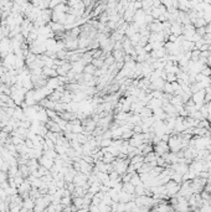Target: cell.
I'll return each mask as SVG.
<instances>
[{"label": "cell", "mask_w": 211, "mask_h": 212, "mask_svg": "<svg viewBox=\"0 0 211 212\" xmlns=\"http://www.w3.org/2000/svg\"><path fill=\"white\" fill-rule=\"evenodd\" d=\"M191 99H192V102L195 103L196 108H197V111H199V109L202 107V105L205 104V89H202V91H200V92H197V93H194L192 97H191Z\"/></svg>", "instance_id": "cell-1"}, {"label": "cell", "mask_w": 211, "mask_h": 212, "mask_svg": "<svg viewBox=\"0 0 211 212\" xmlns=\"http://www.w3.org/2000/svg\"><path fill=\"white\" fill-rule=\"evenodd\" d=\"M170 32L171 35H175V36H181L183 35V25L179 23V21H175L171 24V29H170Z\"/></svg>", "instance_id": "cell-2"}, {"label": "cell", "mask_w": 211, "mask_h": 212, "mask_svg": "<svg viewBox=\"0 0 211 212\" xmlns=\"http://www.w3.org/2000/svg\"><path fill=\"white\" fill-rule=\"evenodd\" d=\"M118 195H119V202L121 203H128V202L136 200V195H129L124 191H121Z\"/></svg>", "instance_id": "cell-3"}, {"label": "cell", "mask_w": 211, "mask_h": 212, "mask_svg": "<svg viewBox=\"0 0 211 212\" xmlns=\"http://www.w3.org/2000/svg\"><path fill=\"white\" fill-rule=\"evenodd\" d=\"M147 107L149 108V109H157V108H161L163 107V100L161 99H157V98H152L149 102H148V104H147Z\"/></svg>", "instance_id": "cell-4"}, {"label": "cell", "mask_w": 211, "mask_h": 212, "mask_svg": "<svg viewBox=\"0 0 211 212\" xmlns=\"http://www.w3.org/2000/svg\"><path fill=\"white\" fill-rule=\"evenodd\" d=\"M72 71H73V72H76V74H80L81 72H83V71H84V65H83L81 61H77V62H75V63H73V66H72Z\"/></svg>", "instance_id": "cell-5"}, {"label": "cell", "mask_w": 211, "mask_h": 212, "mask_svg": "<svg viewBox=\"0 0 211 212\" xmlns=\"http://www.w3.org/2000/svg\"><path fill=\"white\" fill-rule=\"evenodd\" d=\"M122 191H124V192H127V193H129V195H134V192H136V187H134L131 182H126V184H123V189H122Z\"/></svg>", "instance_id": "cell-6"}, {"label": "cell", "mask_w": 211, "mask_h": 212, "mask_svg": "<svg viewBox=\"0 0 211 212\" xmlns=\"http://www.w3.org/2000/svg\"><path fill=\"white\" fill-rule=\"evenodd\" d=\"M131 184H132L134 187H136V186H138V185H140V184H143V182L140 181V177H139V174H138V172H133V174H132Z\"/></svg>", "instance_id": "cell-7"}, {"label": "cell", "mask_w": 211, "mask_h": 212, "mask_svg": "<svg viewBox=\"0 0 211 212\" xmlns=\"http://www.w3.org/2000/svg\"><path fill=\"white\" fill-rule=\"evenodd\" d=\"M116 63V60H114V57L112 56V53H108L107 55V57L104 58V66H107L108 68L112 66V65H114Z\"/></svg>", "instance_id": "cell-8"}, {"label": "cell", "mask_w": 211, "mask_h": 212, "mask_svg": "<svg viewBox=\"0 0 211 212\" xmlns=\"http://www.w3.org/2000/svg\"><path fill=\"white\" fill-rule=\"evenodd\" d=\"M155 160H157V155H155L154 151H152V153H149V154H147L144 156V163L145 164H150V163H153Z\"/></svg>", "instance_id": "cell-9"}, {"label": "cell", "mask_w": 211, "mask_h": 212, "mask_svg": "<svg viewBox=\"0 0 211 212\" xmlns=\"http://www.w3.org/2000/svg\"><path fill=\"white\" fill-rule=\"evenodd\" d=\"M98 68H96L92 63H89V65H86L84 66V73H88V74H92V76H94V73H96V71H97Z\"/></svg>", "instance_id": "cell-10"}, {"label": "cell", "mask_w": 211, "mask_h": 212, "mask_svg": "<svg viewBox=\"0 0 211 212\" xmlns=\"http://www.w3.org/2000/svg\"><path fill=\"white\" fill-rule=\"evenodd\" d=\"M163 92H164V93H166V94H171V95H174V89H173V86H171V83H168V82H165V84H164V88H163Z\"/></svg>", "instance_id": "cell-11"}, {"label": "cell", "mask_w": 211, "mask_h": 212, "mask_svg": "<svg viewBox=\"0 0 211 212\" xmlns=\"http://www.w3.org/2000/svg\"><path fill=\"white\" fill-rule=\"evenodd\" d=\"M131 164H138V163H144V156L143 155H136L134 158L129 159Z\"/></svg>", "instance_id": "cell-12"}, {"label": "cell", "mask_w": 211, "mask_h": 212, "mask_svg": "<svg viewBox=\"0 0 211 212\" xmlns=\"http://www.w3.org/2000/svg\"><path fill=\"white\" fill-rule=\"evenodd\" d=\"M112 139H102V142H101V144H99V148L101 149H103V148H108V146H111L112 145Z\"/></svg>", "instance_id": "cell-13"}, {"label": "cell", "mask_w": 211, "mask_h": 212, "mask_svg": "<svg viewBox=\"0 0 211 212\" xmlns=\"http://www.w3.org/2000/svg\"><path fill=\"white\" fill-rule=\"evenodd\" d=\"M133 135H134L133 130H132V129H128V130H124V133H123V135H122V139H123V140H129Z\"/></svg>", "instance_id": "cell-14"}, {"label": "cell", "mask_w": 211, "mask_h": 212, "mask_svg": "<svg viewBox=\"0 0 211 212\" xmlns=\"http://www.w3.org/2000/svg\"><path fill=\"white\" fill-rule=\"evenodd\" d=\"M98 210H99V212H111L112 210H111V206H107V205H104V203H99L98 205Z\"/></svg>", "instance_id": "cell-15"}, {"label": "cell", "mask_w": 211, "mask_h": 212, "mask_svg": "<svg viewBox=\"0 0 211 212\" xmlns=\"http://www.w3.org/2000/svg\"><path fill=\"white\" fill-rule=\"evenodd\" d=\"M102 203L107 205V206H112L113 201H112V198H111V197H110L107 193H104V196H103V198H102Z\"/></svg>", "instance_id": "cell-16"}, {"label": "cell", "mask_w": 211, "mask_h": 212, "mask_svg": "<svg viewBox=\"0 0 211 212\" xmlns=\"http://www.w3.org/2000/svg\"><path fill=\"white\" fill-rule=\"evenodd\" d=\"M157 166H159V167H164L165 169V166H166V164H165V160H164V158L163 156H157Z\"/></svg>", "instance_id": "cell-17"}, {"label": "cell", "mask_w": 211, "mask_h": 212, "mask_svg": "<svg viewBox=\"0 0 211 212\" xmlns=\"http://www.w3.org/2000/svg\"><path fill=\"white\" fill-rule=\"evenodd\" d=\"M202 76H205V77H210L211 76V68L210 67H207L206 65L202 67V70H201V72H200Z\"/></svg>", "instance_id": "cell-18"}, {"label": "cell", "mask_w": 211, "mask_h": 212, "mask_svg": "<svg viewBox=\"0 0 211 212\" xmlns=\"http://www.w3.org/2000/svg\"><path fill=\"white\" fill-rule=\"evenodd\" d=\"M178 78H176V74H171V73H168L166 74V82L168 83H173V82H176Z\"/></svg>", "instance_id": "cell-19"}, {"label": "cell", "mask_w": 211, "mask_h": 212, "mask_svg": "<svg viewBox=\"0 0 211 212\" xmlns=\"http://www.w3.org/2000/svg\"><path fill=\"white\" fill-rule=\"evenodd\" d=\"M49 127H50V129H51V132H60V125L58 124H55L54 122H50L49 123Z\"/></svg>", "instance_id": "cell-20"}, {"label": "cell", "mask_w": 211, "mask_h": 212, "mask_svg": "<svg viewBox=\"0 0 211 212\" xmlns=\"http://www.w3.org/2000/svg\"><path fill=\"white\" fill-rule=\"evenodd\" d=\"M102 139H112V130L108 129V130H106L102 135Z\"/></svg>", "instance_id": "cell-21"}, {"label": "cell", "mask_w": 211, "mask_h": 212, "mask_svg": "<svg viewBox=\"0 0 211 212\" xmlns=\"http://www.w3.org/2000/svg\"><path fill=\"white\" fill-rule=\"evenodd\" d=\"M196 34H197L199 36L204 37V36L206 35V29H205V28H200V29H196Z\"/></svg>", "instance_id": "cell-22"}, {"label": "cell", "mask_w": 211, "mask_h": 212, "mask_svg": "<svg viewBox=\"0 0 211 212\" xmlns=\"http://www.w3.org/2000/svg\"><path fill=\"white\" fill-rule=\"evenodd\" d=\"M133 133H134V134H142V133H143L142 127H140V125H134V127H133Z\"/></svg>", "instance_id": "cell-23"}, {"label": "cell", "mask_w": 211, "mask_h": 212, "mask_svg": "<svg viewBox=\"0 0 211 212\" xmlns=\"http://www.w3.org/2000/svg\"><path fill=\"white\" fill-rule=\"evenodd\" d=\"M133 8L134 10H142V2H133Z\"/></svg>", "instance_id": "cell-24"}, {"label": "cell", "mask_w": 211, "mask_h": 212, "mask_svg": "<svg viewBox=\"0 0 211 212\" xmlns=\"http://www.w3.org/2000/svg\"><path fill=\"white\" fill-rule=\"evenodd\" d=\"M206 66L211 68V55H210V56L207 57V60H206Z\"/></svg>", "instance_id": "cell-25"}, {"label": "cell", "mask_w": 211, "mask_h": 212, "mask_svg": "<svg viewBox=\"0 0 211 212\" xmlns=\"http://www.w3.org/2000/svg\"><path fill=\"white\" fill-rule=\"evenodd\" d=\"M206 107H207V112H209V116H211V102H209L206 104Z\"/></svg>", "instance_id": "cell-26"}, {"label": "cell", "mask_w": 211, "mask_h": 212, "mask_svg": "<svg viewBox=\"0 0 211 212\" xmlns=\"http://www.w3.org/2000/svg\"><path fill=\"white\" fill-rule=\"evenodd\" d=\"M205 93H210L211 94V86H209L207 88H205Z\"/></svg>", "instance_id": "cell-27"}, {"label": "cell", "mask_w": 211, "mask_h": 212, "mask_svg": "<svg viewBox=\"0 0 211 212\" xmlns=\"http://www.w3.org/2000/svg\"><path fill=\"white\" fill-rule=\"evenodd\" d=\"M25 206H28V207H31V206H32V202H31V201H28V202H25Z\"/></svg>", "instance_id": "cell-28"}, {"label": "cell", "mask_w": 211, "mask_h": 212, "mask_svg": "<svg viewBox=\"0 0 211 212\" xmlns=\"http://www.w3.org/2000/svg\"><path fill=\"white\" fill-rule=\"evenodd\" d=\"M186 212H190V211H186Z\"/></svg>", "instance_id": "cell-29"}]
</instances>
